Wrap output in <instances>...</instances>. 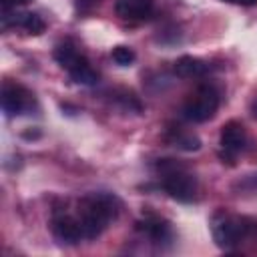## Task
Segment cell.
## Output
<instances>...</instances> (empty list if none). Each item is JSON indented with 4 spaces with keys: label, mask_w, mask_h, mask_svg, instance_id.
<instances>
[{
    "label": "cell",
    "mask_w": 257,
    "mask_h": 257,
    "mask_svg": "<svg viewBox=\"0 0 257 257\" xmlns=\"http://www.w3.org/2000/svg\"><path fill=\"white\" fill-rule=\"evenodd\" d=\"M137 229L143 231L153 243H159V245L171 241V237H173V227H171V223L165 221V219H161V217H155V215L145 217L143 221H139V223H137Z\"/></svg>",
    "instance_id": "9"
},
{
    "label": "cell",
    "mask_w": 257,
    "mask_h": 257,
    "mask_svg": "<svg viewBox=\"0 0 257 257\" xmlns=\"http://www.w3.org/2000/svg\"><path fill=\"white\" fill-rule=\"evenodd\" d=\"M167 141L173 147H177L181 151H187V153H193V151H199L201 149V139L195 133L183 131L181 126H171L167 131Z\"/></svg>",
    "instance_id": "11"
},
{
    "label": "cell",
    "mask_w": 257,
    "mask_h": 257,
    "mask_svg": "<svg viewBox=\"0 0 257 257\" xmlns=\"http://www.w3.org/2000/svg\"><path fill=\"white\" fill-rule=\"evenodd\" d=\"M110 56H112V60L118 64V66H131L133 62H135V58H137V54H135V50L133 48H128V46H114L112 50H110Z\"/></svg>",
    "instance_id": "16"
},
{
    "label": "cell",
    "mask_w": 257,
    "mask_h": 257,
    "mask_svg": "<svg viewBox=\"0 0 257 257\" xmlns=\"http://www.w3.org/2000/svg\"><path fill=\"white\" fill-rule=\"evenodd\" d=\"M219 145H221V153L219 157L223 159V163L227 161L229 165H235V157L245 149L247 145V131L243 126V122L239 120H229L221 126V137H219Z\"/></svg>",
    "instance_id": "5"
},
{
    "label": "cell",
    "mask_w": 257,
    "mask_h": 257,
    "mask_svg": "<svg viewBox=\"0 0 257 257\" xmlns=\"http://www.w3.org/2000/svg\"><path fill=\"white\" fill-rule=\"evenodd\" d=\"M98 4V0H78L76 2V8L80 10V12H86V10H90L92 6H96Z\"/></svg>",
    "instance_id": "18"
},
{
    "label": "cell",
    "mask_w": 257,
    "mask_h": 257,
    "mask_svg": "<svg viewBox=\"0 0 257 257\" xmlns=\"http://www.w3.org/2000/svg\"><path fill=\"white\" fill-rule=\"evenodd\" d=\"M50 229H52L54 239L62 245H76L80 239H84L78 217H72V215H66V213L56 211L52 221H50Z\"/></svg>",
    "instance_id": "7"
},
{
    "label": "cell",
    "mask_w": 257,
    "mask_h": 257,
    "mask_svg": "<svg viewBox=\"0 0 257 257\" xmlns=\"http://www.w3.org/2000/svg\"><path fill=\"white\" fill-rule=\"evenodd\" d=\"M34 104V94L16 82H4L2 86V110L6 116H18L30 110Z\"/></svg>",
    "instance_id": "6"
},
{
    "label": "cell",
    "mask_w": 257,
    "mask_h": 257,
    "mask_svg": "<svg viewBox=\"0 0 257 257\" xmlns=\"http://www.w3.org/2000/svg\"><path fill=\"white\" fill-rule=\"evenodd\" d=\"M221 104V94L213 84H203L197 88L195 96H191L183 104V116L191 122H207L215 116L217 108Z\"/></svg>",
    "instance_id": "3"
},
{
    "label": "cell",
    "mask_w": 257,
    "mask_h": 257,
    "mask_svg": "<svg viewBox=\"0 0 257 257\" xmlns=\"http://www.w3.org/2000/svg\"><path fill=\"white\" fill-rule=\"evenodd\" d=\"M22 137H24V139H38V137H40V131H24Z\"/></svg>",
    "instance_id": "20"
},
{
    "label": "cell",
    "mask_w": 257,
    "mask_h": 257,
    "mask_svg": "<svg viewBox=\"0 0 257 257\" xmlns=\"http://www.w3.org/2000/svg\"><path fill=\"white\" fill-rule=\"evenodd\" d=\"M257 223L245 217H235L227 213H217L213 219V239L217 247L231 251L249 235H255Z\"/></svg>",
    "instance_id": "2"
},
{
    "label": "cell",
    "mask_w": 257,
    "mask_h": 257,
    "mask_svg": "<svg viewBox=\"0 0 257 257\" xmlns=\"http://www.w3.org/2000/svg\"><path fill=\"white\" fill-rule=\"evenodd\" d=\"M18 26H22V28H24L28 34H32V36H40V34L46 30L44 18H42L40 14H36V12H26V14H22Z\"/></svg>",
    "instance_id": "15"
},
{
    "label": "cell",
    "mask_w": 257,
    "mask_h": 257,
    "mask_svg": "<svg viewBox=\"0 0 257 257\" xmlns=\"http://www.w3.org/2000/svg\"><path fill=\"white\" fill-rule=\"evenodd\" d=\"M120 201L110 193H92L78 201V221L84 239H96L118 215Z\"/></svg>",
    "instance_id": "1"
},
{
    "label": "cell",
    "mask_w": 257,
    "mask_h": 257,
    "mask_svg": "<svg viewBox=\"0 0 257 257\" xmlns=\"http://www.w3.org/2000/svg\"><path fill=\"white\" fill-rule=\"evenodd\" d=\"M52 56H54V60H56L62 68H66V70H70V68L82 58V54H78V50H76V46H74L72 42H58V44L54 46Z\"/></svg>",
    "instance_id": "13"
},
{
    "label": "cell",
    "mask_w": 257,
    "mask_h": 257,
    "mask_svg": "<svg viewBox=\"0 0 257 257\" xmlns=\"http://www.w3.org/2000/svg\"><path fill=\"white\" fill-rule=\"evenodd\" d=\"M114 10L122 20L143 22L151 18L155 10V2L153 0H114Z\"/></svg>",
    "instance_id": "8"
},
{
    "label": "cell",
    "mask_w": 257,
    "mask_h": 257,
    "mask_svg": "<svg viewBox=\"0 0 257 257\" xmlns=\"http://www.w3.org/2000/svg\"><path fill=\"white\" fill-rule=\"evenodd\" d=\"M251 114L257 118V100H253V104H251Z\"/></svg>",
    "instance_id": "21"
},
{
    "label": "cell",
    "mask_w": 257,
    "mask_h": 257,
    "mask_svg": "<svg viewBox=\"0 0 257 257\" xmlns=\"http://www.w3.org/2000/svg\"><path fill=\"white\" fill-rule=\"evenodd\" d=\"M70 78L76 82V84H82V86H94L98 82V72L90 66V62L82 56L70 70H68Z\"/></svg>",
    "instance_id": "12"
},
{
    "label": "cell",
    "mask_w": 257,
    "mask_h": 257,
    "mask_svg": "<svg viewBox=\"0 0 257 257\" xmlns=\"http://www.w3.org/2000/svg\"><path fill=\"white\" fill-rule=\"evenodd\" d=\"M235 191L241 193H257V173H251V175H245L241 181H237L233 185Z\"/></svg>",
    "instance_id": "17"
},
{
    "label": "cell",
    "mask_w": 257,
    "mask_h": 257,
    "mask_svg": "<svg viewBox=\"0 0 257 257\" xmlns=\"http://www.w3.org/2000/svg\"><path fill=\"white\" fill-rule=\"evenodd\" d=\"M223 2H231V4H241V6H253V4H257V0H223Z\"/></svg>",
    "instance_id": "19"
},
{
    "label": "cell",
    "mask_w": 257,
    "mask_h": 257,
    "mask_svg": "<svg viewBox=\"0 0 257 257\" xmlns=\"http://www.w3.org/2000/svg\"><path fill=\"white\" fill-rule=\"evenodd\" d=\"M12 2H14V4H28L30 0H12Z\"/></svg>",
    "instance_id": "22"
},
{
    "label": "cell",
    "mask_w": 257,
    "mask_h": 257,
    "mask_svg": "<svg viewBox=\"0 0 257 257\" xmlns=\"http://www.w3.org/2000/svg\"><path fill=\"white\" fill-rule=\"evenodd\" d=\"M173 70H175V74L181 76V78H197V76L207 74L209 64H207L205 60L197 58V56H189V54H185V56H181V58L175 60Z\"/></svg>",
    "instance_id": "10"
},
{
    "label": "cell",
    "mask_w": 257,
    "mask_h": 257,
    "mask_svg": "<svg viewBox=\"0 0 257 257\" xmlns=\"http://www.w3.org/2000/svg\"><path fill=\"white\" fill-rule=\"evenodd\" d=\"M161 177H163L161 179V187L171 199H175L179 203H191L195 199V195H197V179H195V175H191L187 171L185 165H181L177 169H171V171L163 173Z\"/></svg>",
    "instance_id": "4"
},
{
    "label": "cell",
    "mask_w": 257,
    "mask_h": 257,
    "mask_svg": "<svg viewBox=\"0 0 257 257\" xmlns=\"http://www.w3.org/2000/svg\"><path fill=\"white\" fill-rule=\"evenodd\" d=\"M114 100H116V104L120 106V108H124V110H128V112H137V114H141L143 112V102H141V98L133 92V90H128V88H118L116 92H114Z\"/></svg>",
    "instance_id": "14"
}]
</instances>
